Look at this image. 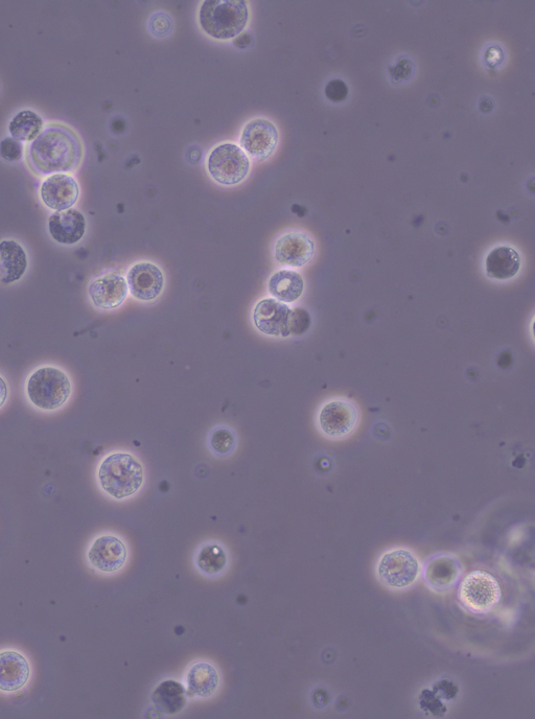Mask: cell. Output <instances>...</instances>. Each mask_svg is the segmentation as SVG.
<instances>
[{
    "label": "cell",
    "instance_id": "1",
    "mask_svg": "<svg viewBox=\"0 0 535 719\" xmlns=\"http://www.w3.org/2000/svg\"><path fill=\"white\" fill-rule=\"evenodd\" d=\"M83 147L79 136L61 124L44 127L27 149V161L33 173L41 177L73 173L81 165Z\"/></svg>",
    "mask_w": 535,
    "mask_h": 719
},
{
    "label": "cell",
    "instance_id": "2",
    "mask_svg": "<svg viewBox=\"0 0 535 719\" xmlns=\"http://www.w3.org/2000/svg\"><path fill=\"white\" fill-rule=\"evenodd\" d=\"M96 478L100 490L106 496L122 501L141 491L145 482V469L134 454L113 451L100 460Z\"/></svg>",
    "mask_w": 535,
    "mask_h": 719
},
{
    "label": "cell",
    "instance_id": "3",
    "mask_svg": "<svg viewBox=\"0 0 535 719\" xmlns=\"http://www.w3.org/2000/svg\"><path fill=\"white\" fill-rule=\"evenodd\" d=\"M74 385L65 369L44 364L31 371L25 382V396L37 411L54 413L63 409L72 399Z\"/></svg>",
    "mask_w": 535,
    "mask_h": 719
},
{
    "label": "cell",
    "instance_id": "4",
    "mask_svg": "<svg viewBox=\"0 0 535 719\" xmlns=\"http://www.w3.org/2000/svg\"><path fill=\"white\" fill-rule=\"evenodd\" d=\"M249 20L244 0H206L199 11V23L208 35L220 40L238 37Z\"/></svg>",
    "mask_w": 535,
    "mask_h": 719
},
{
    "label": "cell",
    "instance_id": "5",
    "mask_svg": "<svg viewBox=\"0 0 535 719\" xmlns=\"http://www.w3.org/2000/svg\"><path fill=\"white\" fill-rule=\"evenodd\" d=\"M502 597L497 578L483 570H476L463 578L458 591L461 606L471 613L482 615L492 612Z\"/></svg>",
    "mask_w": 535,
    "mask_h": 719
},
{
    "label": "cell",
    "instance_id": "6",
    "mask_svg": "<svg viewBox=\"0 0 535 719\" xmlns=\"http://www.w3.org/2000/svg\"><path fill=\"white\" fill-rule=\"evenodd\" d=\"M207 171L217 183L234 187L247 178L250 159L239 145L226 142L209 153Z\"/></svg>",
    "mask_w": 535,
    "mask_h": 719
},
{
    "label": "cell",
    "instance_id": "7",
    "mask_svg": "<svg viewBox=\"0 0 535 719\" xmlns=\"http://www.w3.org/2000/svg\"><path fill=\"white\" fill-rule=\"evenodd\" d=\"M377 570L381 582L393 590L412 587L422 571L415 554L404 548L385 552L379 560Z\"/></svg>",
    "mask_w": 535,
    "mask_h": 719
},
{
    "label": "cell",
    "instance_id": "8",
    "mask_svg": "<svg viewBox=\"0 0 535 719\" xmlns=\"http://www.w3.org/2000/svg\"><path fill=\"white\" fill-rule=\"evenodd\" d=\"M128 559L125 542L113 533H101L93 538L86 550L89 566L102 574H113L122 570Z\"/></svg>",
    "mask_w": 535,
    "mask_h": 719
},
{
    "label": "cell",
    "instance_id": "9",
    "mask_svg": "<svg viewBox=\"0 0 535 719\" xmlns=\"http://www.w3.org/2000/svg\"><path fill=\"white\" fill-rule=\"evenodd\" d=\"M358 423V408L351 401L344 399L331 400L323 404L317 414L319 430L325 436L334 439L350 435Z\"/></svg>",
    "mask_w": 535,
    "mask_h": 719
},
{
    "label": "cell",
    "instance_id": "10",
    "mask_svg": "<svg viewBox=\"0 0 535 719\" xmlns=\"http://www.w3.org/2000/svg\"><path fill=\"white\" fill-rule=\"evenodd\" d=\"M129 295L126 277L119 271H107L90 282L88 296L91 304L101 311L119 309Z\"/></svg>",
    "mask_w": 535,
    "mask_h": 719
},
{
    "label": "cell",
    "instance_id": "11",
    "mask_svg": "<svg viewBox=\"0 0 535 719\" xmlns=\"http://www.w3.org/2000/svg\"><path fill=\"white\" fill-rule=\"evenodd\" d=\"M279 132L269 120L259 118L248 122L241 134L240 147L249 159L265 161L275 152Z\"/></svg>",
    "mask_w": 535,
    "mask_h": 719
},
{
    "label": "cell",
    "instance_id": "12",
    "mask_svg": "<svg viewBox=\"0 0 535 719\" xmlns=\"http://www.w3.org/2000/svg\"><path fill=\"white\" fill-rule=\"evenodd\" d=\"M39 196L43 205L54 213L71 210L80 198V185L71 174H54L43 179Z\"/></svg>",
    "mask_w": 535,
    "mask_h": 719
},
{
    "label": "cell",
    "instance_id": "13",
    "mask_svg": "<svg viewBox=\"0 0 535 719\" xmlns=\"http://www.w3.org/2000/svg\"><path fill=\"white\" fill-rule=\"evenodd\" d=\"M126 281L130 295L143 303H153L166 286L164 271L151 262L133 264L127 272Z\"/></svg>",
    "mask_w": 535,
    "mask_h": 719
},
{
    "label": "cell",
    "instance_id": "14",
    "mask_svg": "<svg viewBox=\"0 0 535 719\" xmlns=\"http://www.w3.org/2000/svg\"><path fill=\"white\" fill-rule=\"evenodd\" d=\"M315 243L300 230H291L279 237L273 246V257L278 265L301 268L314 257Z\"/></svg>",
    "mask_w": 535,
    "mask_h": 719
},
{
    "label": "cell",
    "instance_id": "15",
    "mask_svg": "<svg viewBox=\"0 0 535 719\" xmlns=\"http://www.w3.org/2000/svg\"><path fill=\"white\" fill-rule=\"evenodd\" d=\"M291 308L273 297L258 301L252 312L255 329L263 335L277 338H288V321Z\"/></svg>",
    "mask_w": 535,
    "mask_h": 719
},
{
    "label": "cell",
    "instance_id": "16",
    "mask_svg": "<svg viewBox=\"0 0 535 719\" xmlns=\"http://www.w3.org/2000/svg\"><path fill=\"white\" fill-rule=\"evenodd\" d=\"M32 676L29 658L16 648L0 649V692L13 694L25 689Z\"/></svg>",
    "mask_w": 535,
    "mask_h": 719
},
{
    "label": "cell",
    "instance_id": "17",
    "mask_svg": "<svg viewBox=\"0 0 535 719\" xmlns=\"http://www.w3.org/2000/svg\"><path fill=\"white\" fill-rule=\"evenodd\" d=\"M48 228L56 243L74 246L85 237L87 221L85 216L73 207L71 210L53 213L49 218Z\"/></svg>",
    "mask_w": 535,
    "mask_h": 719
},
{
    "label": "cell",
    "instance_id": "18",
    "mask_svg": "<svg viewBox=\"0 0 535 719\" xmlns=\"http://www.w3.org/2000/svg\"><path fill=\"white\" fill-rule=\"evenodd\" d=\"M29 265L28 252L19 242L14 239L0 241V283H18L27 274Z\"/></svg>",
    "mask_w": 535,
    "mask_h": 719
},
{
    "label": "cell",
    "instance_id": "19",
    "mask_svg": "<svg viewBox=\"0 0 535 719\" xmlns=\"http://www.w3.org/2000/svg\"><path fill=\"white\" fill-rule=\"evenodd\" d=\"M186 691L190 697L212 698L220 685V675L212 664L198 662L192 665L185 676Z\"/></svg>",
    "mask_w": 535,
    "mask_h": 719
},
{
    "label": "cell",
    "instance_id": "20",
    "mask_svg": "<svg viewBox=\"0 0 535 719\" xmlns=\"http://www.w3.org/2000/svg\"><path fill=\"white\" fill-rule=\"evenodd\" d=\"M267 287L271 297L290 305L304 294L305 281L297 271L281 269L270 276Z\"/></svg>",
    "mask_w": 535,
    "mask_h": 719
},
{
    "label": "cell",
    "instance_id": "21",
    "mask_svg": "<svg viewBox=\"0 0 535 719\" xmlns=\"http://www.w3.org/2000/svg\"><path fill=\"white\" fill-rule=\"evenodd\" d=\"M519 252L510 246H498L487 254L485 269L488 276L497 281L514 278L521 269Z\"/></svg>",
    "mask_w": 535,
    "mask_h": 719
},
{
    "label": "cell",
    "instance_id": "22",
    "mask_svg": "<svg viewBox=\"0 0 535 719\" xmlns=\"http://www.w3.org/2000/svg\"><path fill=\"white\" fill-rule=\"evenodd\" d=\"M461 574L460 565L450 555H438L428 562L425 577L428 585L438 592L452 588Z\"/></svg>",
    "mask_w": 535,
    "mask_h": 719
},
{
    "label": "cell",
    "instance_id": "23",
    "mask_svg": "<svg viewBox=\"0 0 535 719\" xmlns=\"http://www.w3.org/2000/svg\"><path fill=\"white\" fill-rule=\"evenodd\" d=\"M152 702L161 713L175 715L188 703V691L181 683L168 680L153 691Z\"/></svg>",
    "mask_w": 535,
    "mask_h": 719
},
{
    "label": "cell",
    "instance_id": "24",
    "mask_svg": "<svg viewBox=\"0 0 535 719\" xmlns=\"http://www.w3.org/2000/svg\"><path fill=\"white\" fill-rule=\"evenodd\" d=\"M45 125L40 115L31 110H21L9 123L11 136L20 143H32L41 134Z\"/></svg>",
    "mask_w": 535,
    "mask_h": 719
},
{
    "label": "cell",
    "instance_id": "25",
    "mask_svg": "<svg viewBox=\"0 0 535 719\" xmlns=\"http://www.w3.org/2000/svg\"><path fill=\"white\" fill-rule=\"evenodd\" d=\"M228 563L225 549L218 543H206L200 547L196 555L198 569L208 576L223 572Z\"/></svg>",
    "mask_w": 535,
    "mask_h": 719
},
{
    "label": "cell",
    "instance_id": "26",
    "mask_svg": "<svg viewBox=\"0 0 535 719\" xmlns=\"http://www.w3.org/2000/svg\"><path fill=\"white\" fill-rule=\"evenodd\" d=\"M237 436L234 431L226 426L216 427L209 433L208 446L211 451L219 456L226 457L234 453L237 448Z\"/></svg>",
    "mask_w": 535,
    "mask_h": 719
},
{
    "label": "cell",
    "instance_id": "27",
    "mask_svg": "<svg viewBox=\"0 0 535 719\" xmlns=\"http://www.w3.org/2000/svg\"><path fill=\"white\" fill-rule=\"evenodd\" d=\"M312 326L311 314L304 308L291 309L288 330L290 336H302L308 333Z\"/></svg>",
    "mask_w": 535,
    "mask_h": 719
},
{
    "label": "cell",
    "instance_id": "28",
    "mask_svg": "<svg viewBox=\"0 0 535 719\" xmlns=\"http://www.w3.org/2000/svg\"><path fill=\"white\" fill-rule=\"evenodd\" d=\"M418 702H420L421 709L427 714H432L435 717H443L447 713V707L436 697L432 690H423Z\"/></svg>",
    "mask_w": 535,
    "mask_h": 719
},
{
    "label": "cell",
    "instance_id": "29",
    "mask_svg": "<svg viewBox=\"0 0 535 719\" xmlns=\"http://www.w3.org/2000/svg\"><path fill=\"white\" fill-rule=\"evenodd\" d=\"M23 151L25 148L22 143L12 136H8L0 142V157L8 162L19 161L23 156Z\"/></svg>",
    "mask_w": 535,
    "mask_h": 719
},
{
    "label": "cell",
    "instance_id": "30",
    "mask_svg": "<svg viewBox=\"0 0 535 719\" xmlns=\"http://www.w3.org/2000/svg\"><path fill=\"white\" fill-rule=\"evenodd\" d=\"M172 25L171 17L162 12L155 13L149 21L150 31L156 37L167 36L172 30Z\"/></svg>",
    "mask_w": 535,
    "mask_h": 719
},
{
    "label": "cell",
    "instance_id": "31",
    "mask_svg": "<svg viewBox=\"0 0 535 719\" xmlns=\"http://www.w3.org/2000/svg\"><path fill=\"white\" fill-rule=\"evenodd\" d=\"M347 95L348 88L342 80L334 79L328 83L327 87H325V96L334 103L344 101Z\"/></svg>",
    "mask_w": 535,
    "mask_h": 719
},
{
    "label": "cell",
    "instance_id": "32",
    "mask_svg": "<svg viewBox=\"0 0 535 719\" xmlns=\"http://www.w3.org/2000/svg\"><path fill=\"white\" fill-rule=\"evenodd\" d=\"M436 697L440 700L451 701L457 697L459 689L455 683L450 680H441L433 685Z\"/></svg>",
    "mask_w": 535,
    "mask_h": 719
},
{
    "label": "cell",
    "instance_id": "33",
    "mask_svg": "<svg viewBox=\"0 0 535 719\" xmlns=\"http://www.w3.org/2000/svg\"><path fill=\"white\" fill-rule=\"evenodd\" d=\"M10 397V387L6 378L0 374V410H2Z\"/></svg>",
    "mask_w": 535,
    "mask_h": 719
},
{
    "label": "cell",
    "instance_id": "34",
    "mask_svg": "<svg viewBox=\"0 0 535 719\" xmlns=\"http://www.w3.org/2000/svg\"><path fill=\"white\" fill-rule=\"evenodd\" d=\"M252 41V38L249 33H243L242 35H239L235 39V45L238 46V48H246Z\"/></svg>",
    "mask_w": 535,
    "mask_h": 719
}]
</instances>
